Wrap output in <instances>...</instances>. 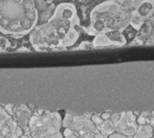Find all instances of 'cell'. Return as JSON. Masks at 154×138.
Returning a JSON list of instances; mask_svg holds the SVG:
<instances>
[{"mask_svg":"<svg viewBox=\"0 0 154 138\" xmlns=\"http://www.w3.org/2000/svg\"><path fill=\"white\" fill-rule=\"evenodd\" d=\"M153 129H154V127H153Z\"/></svg>","mask_w":154,"mask_h":138,"instance_id":"cell-15","label":"cell"},{"mask_svg":"<svg viewBox=\"0 0 154 138\" xmlns=\"http://www.w3.org/2000/svg\"><path fill=\"white\" fill-rule=\"evenodd\" d=\"M62 118L58 112L44 111L41 115H32L29 129L32 138H64L60 133Z\"/></svg>","mask_w":154,"mask_h":138,"instance_id":"cell-1","label":"cell"},{"mask_svg":"<svg viewBox=\"0 0 154 138\" xmlns=\"http://www.w3.org/2000/svg\"><path fill=\"white\" fill-rule=\"evenodd\" d=\"M152 118V112H143L137 118L139 125H150Z\"/></svg>","mask_w":154,"mask_h":138,"instance_id":"cell-8","label":"cell"},{"mask_svg":"<svg viewBox=\"0 0 154 138\" xmlns=\"http://www.w3.org/2000/svg\"><path fill=\"white\" fill-rule=\"evenodd\" d=\"M96 138H106V137H105V136H103V135H102V134L99 132V133L97 134V137Z\"/></svg>","mask_w":154,"mask_h":138,"instance_id":"cell-14","label":"cell"},{"mask_svg":"<svg viewBox=\"0 0 154 138\" xmlns=\"http://www.w3.org/2000/svg\"><path fill=\"white\" fill-rule=\"evenodd\" d=\"M138 125L139 124L137 122V118L134 113L131 111L123 112L121 113L119 121L115 127L116 132L133 137L138 129Z\"/></svg>","mask_w":154,"mask_h":138,"instance_id":"cell-4","label":"cell"},{"mask_svg":"<svg viewBox=\"0 0 154 138\" xmlns=\"http://www.w3.org/2000/svg\"><path fill=\"white\" fill-rule=\"evenodd\" d=\"M111 116H112V114H111L110 112H106V113H103V114L101 115V118H102L104 120H108V119H110Z\"/></svg>","mask_w":154,"mask_h":138,"instance_id":"cell-13","label":"cell"},{"mask_svg":"<svg viewBox=\"0 0 154 138\" xmlns=\"http://www.w3.org/2000/svg\"><path fill=\"white\" fill-rule=\"evenodd\" d=\"M152 138H154V136H153V137H152Z\"/></svg>","mask_w":154,"mask_h":138,"instance_id":"cell-16","label":"cell"},{"mask_svg":"<svg viewBox=\"0 0 154 138\" xmlns=\"http://www.w3.org/2000/svg\"><path fill=\"white\" fill-rule=\"evenodd\" d=\"M98 131L105 136L106 138H108L111 135L116 133V127L115 125L111 122L110 119L105 120L100 126L97 127Z\"/></svg>","mask_w":154,"mask_h":138,"instance_id":"cell-7","label":"cell"},{"mask_svg":"<svg viewBox=\"0 0 154 138\" xmlns=\"http://www.w3.org/2000/svg\"><path fill=\"white\" fill-rule=\"evenodd\" d=\"M32 115L30 108L25 105H21L15 108L14 114L13 118L18 123V125L23 128V132H26L29 129V123L32 118Z\"/></svg>","mask_w":154,"mask_h":138,"instance_id":"cell-5","label":"cell"},{"mask_svg":"<svg viewBox=\"0 0 154 138\" xmlns=\"http://www.w3.org/2000/svg\"><path fill=\"white\" fill-rule=\"evenodd\" d=\"M23 135V128L15 119L1 107L0 108V138H19Z\"/></svg>","mask_w":154,"mask_h":138,"instance_id":"cell-3","label":"cell"},{"mask_svg":"<svg viewBox=\"0 0 154 138\" xmlns=\"http://www.w3.org/2000/svg\"><path fill=\"white\" fill-rule=\"evenodd\" d=\"M63 136L64 138H80V136L72 129L70 128H65L63 132Z\"/></svg>","mask_w":154,"mask_h":138,"instance_id":"cell-9","label":"cell"},{"mask_svg":"<svg viewBox=\"0 0 154 138\" xmlns=\"http://www.w3.org/2000/svg\"><path fill=\"white\" fill-rule=\"evenodd\" d=\"M91 120H92V122L95 124V126L97 127L98 126H100L105 120L101 118V117H99L98 115H93V117L91 118Z\"/></svg>","mask_w":154,"mask_h":138,"instance_id":"cell-10","label":"cell"},{"mask_svg":"<svg viewBox=\"0 0 154 138\" xmlns=\"http://www.w3.org/2000/svg\"><path fill=\"white\" fill-rule=\"evenodd\" d=\"M62 127L64 128L72 129L79 136L98 130L90 118H88L85 116H73L69 113L65 115V118L62 120Z\"/></svg>","mask_w":154,"mask_h":138,"instance_id":"cell-2","label":"cell"},{"mask_svg":"<svg viewBox=\"0 0 154 138\" xmlns=\"http://www.w3.org/2000/svg\"><path fill=\"white\" fill-rule=\"evenodd\" d=\"M108 138H132V137H130V136H125V135H123V134H120V133L116 132V133H114L113 135H111V136H110Z\"/></svg>","mask_w":154,"mask_h":138,"instance_id":"cell-12","label":"cell"},{"mask_svg":"<svg viewBox=\"0 0 154 138\" xmlns=\"http://www.w3.org/2000/svg\"><path fill=\"white\" fill-rule=\"evenodd\" d=\"M4 108L7 111V113H8V114H10L11 116H14V110H15V108H14L13 105L4 106Z\"/></svg>","mask_w":154,"mask_h":138,"instance_id":"cell-11","label":"cell"},{"mask_svg":"<svg viewBox=\"0 0 154 138\" xmlns=\"http://www.w3.org/2000/svg\"><path fill=\"white\" fill-rule=\"evenodd\" d=\"M154 136L153 127L151 125H139L138 129L133 138H152Z\"/></svg>","mask_w":154,"mask_h":138,"instance_id":"cell-6","label":"cell"}]
</instances>
